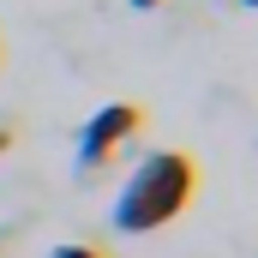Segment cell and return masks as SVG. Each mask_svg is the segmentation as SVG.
<instances>
[{"label":"cell","mask_w":258,"mask_h":258,"mask_svg":"<svg viewBox=\"0 0 258 258\" xmlns=\"http://www.w3.org/2000/svg\"><path fill=\"white\" fill-rule=\"evenodd\" d=\"M144 126V108L138 102H108V108H96L84 132H78V168L84 174H96V168H108L114 156H120V144H132Z\"/></svg>","instance_id":"cell-2"},{"label":"cell","mask_w":258,"mask_h":258,"mask_svg":"<svg viewBox=\"0 0 258 258\" xmlns=\"http://www.w3.org/2000/svg\"><path fill=\"white\" fill-rule=\"evenodd\" d=\"M12 144H18V126H0V156H6Z\"/></svg>","instance_id":"cell-4"},{"label":"cell","mask_w":258,"mask_h":258,"mask_svg":"<svg viewBox=\"0 0 258 258\" xmlns=\"http://www.w3.org/2000/svg\"><path fill=\"white\" fill-rule=\"evenodd\" d=\"M198 192V162L186 150H150L126 180H120V198H114V228L120 234H156L168 228Z\"/></svg>","instance_id":"cell-1"},{"label":"cell","mask_w":258,"mask_h":258,"mask_svg":"<svg viewBox=\"0 0 258 258\" xmlns=\"http://www.w3.org/2000/svg\"><path fill=\"white\" fill-rule=\"evenodd\" d=\"M132 6H138V12H156V6H168V0H132Z\"/></svg>","instance_id":"cell-5"},{"label":"cell","mask_w":258,"mask_h":258,"mask_svg":"<svg viewBox=\"0 0 258 258\" xmlns=\"http://www.w3.org/2000/svg\"><path fill=\"white\" fill-rule=\"evenodd\" d=\"M240 6H258V0H240Z\"/></svg>","instance_id":"cell-6"},{"label":"cell","mask_w":258,"mask_h":258,"mask_svg":"<svg viewBox=\"0 0 258 258\" xmlns=\"http://www.w3.org/2000/svg\"><path fill=\"white\" fill-rule=\"evenodd\" d=\"M54 258H108V246H96V240H72V246H54Z\"/></svg>","instance_id":"cell-3"}]
</instances>
